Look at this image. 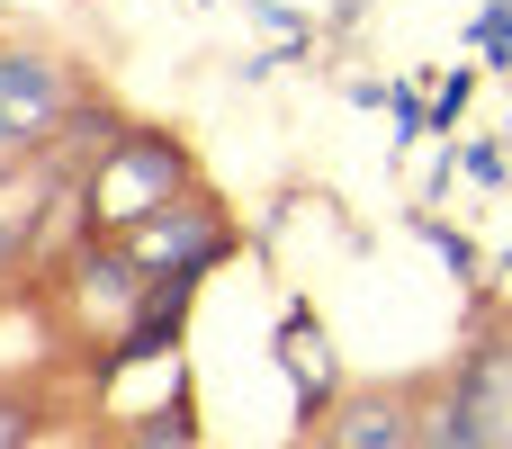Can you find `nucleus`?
Listing matches in <instances>:
<instances>
[{
	"instance_id": "1",
	"label": "nucleus",
	"mask_w": 512,
	"mask_h": 449,
	"mask_svg": "<svg viewBox=\"0 0 512 449\" xmlns=\"http://www.w3.org/2000/svg\"><path fill=\"white\" fill-rule=\"evenodd\" d=\"M180 189H189V144L162 135V126H117V135L90 153L81 225H90V234H126V225H144L153 207H171Z\"/></svg>"
},
{
	"instance_id": "2",
	"label": "nucleus",
	"mask_w": 512,
	"mask_h": 449,
	"mask_svg": "<svg viewBox=\"0 0 512 449\" xmlns=\"http://www.w3.org/2000/svg\"><path fill=\"white\" fill-rule=\"evenodd\" d=\"M108 243H117L153 288H198V279L234 252V225H225L207 198H189V189H180L171 207H153L144 225H126V234H108Z\"/></svg>"
},
{
	"instance_id": "3",
	"label": "nucleus",
	"mask_w": 512,
	"mask_h": 449,
	"mask_svg": "<svg viewBox=\"0 0 512 449\" xmlns=\"http://www.w3.org/2000/svg\"><path fill=\"white\" fill-rule=\"evenodd\" d=\"M72 108V72L36 45H0V135L9 144H45Z\"/></svg>"
},
{
	"instance_id": "4",
	"label": "nucleus",
	"mask_w": 512,
	"mask_h": 449,
	"mask_svg": "<svg viewBox=\"0 0 512 449\" xmlns=\"http://www.w3.org/2000/svg\"><path fill=\"white\" fill-rule=\"evenodd\" d=\"M324 449H414V396H342Z\"/></svg>"
},
{
	"instance_id": "5",
	"label": "nucleus",
	"mask_w": 512,
	"mask_h": 449,
	"mask_svg": "<svg viewBox=\"0 0 512 449\" xmlns=\"http://www.w3.org/2000/svg\"><path fill=\"white\" fill-rule=\"evenodd\" d=\"M36 207H54V180L9 162V171H0V279L27 270V252H36Z\"/></svg>"
},
{
	"instance_id": "6",
	"label": "nucleus",
	"mask_w": 512,
	"mask_h": 449,
	"mask_svg": "<svg viewBox=\"0 0 512 449\" xmlns=\"http://www.w3.org/2000/svg\"><path fill=\"white\" fill-rule=\"evenodd\" d=\"M27 441H36V405L18 387H0V449H27Z\"/></svg>"
},
{
	"instance_id": "7",
	"label": "nucleus",
	"mask_w": 512,
	"mask_h": 449,
	"mask_svg": "<svg viewBox=\"0 0 512 449\" xmlns=\"http://www.w3.org/2000/svg\"><path fill=\"white\" fill-rule=\"evenodd\" d=\"M9 162H18V144H9V135H0V171H9Z\"/></svg>"
}]
</instances>
